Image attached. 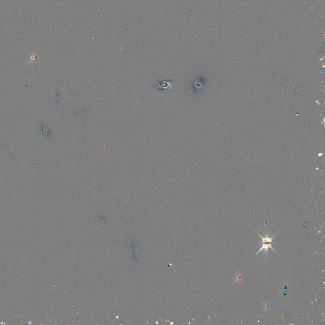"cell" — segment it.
Segmentation results:
<instances>
[{"instance_id": "1", "label": "cell", "mask_w": 325, "mask_h": 325, "mask_svg": "<svg viewBox=\"0 0 325 325\" xmlns=\"http://www.w3.org/2000/svg\"><path fill=\"white\" fill-rule=\"evenodd\" d=\"M262 247L260 248V249H258V251L257 252L256 255L258 254V253L261 251L262 250H264L267 254L269 248L272 249V250L275 251V249L273 248V247H272V245H273V243H262Z\"/></svg>"}]
</instances>
